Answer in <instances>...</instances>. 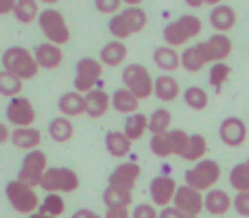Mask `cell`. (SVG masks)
Here are the masks:
<instances>
[{"label":"cell","mask_w":249,"mask_h":218,"mask_svg":"<svg viewBox=\"0 0 249 218\" xmlns=\"http://www.w3.org/2000/svg\"><path fill=\"white\" fill-rule=\"evenodd\" d=\"M2 68L4 72L18 77L20 81L37 77V61H35L33 52H29L24 46H11L2 52Z\"/></svg>","instance_id":"obj_1"},{"label":"cell","mask_w":249,"mask_h":218,"mask_svg":"<svg viewBox=\"0 0 249 218\" xmlns=\"http://www.w3.org/2000/svg\"><path fill=\"white\" fill-rule=\"evenodd\" d=\"M199 33H201V20H199L197 16L186 13V16L177 17L175 22H168V24L164 26L162 37L168 48H177V46H184V44L190 42L193 37H197Z\"/></svg>","instance_id":"obj_2"},{"label":"cell","mask_w":249,"mask_h":218,"mask_svg":"<svg viewBox=\"0 0 249 218\" xmlns=\"http://www.w3.org/2000/svg\"><path fill=\"white\" fill-rule=\"evenodd\" d=\"M184 179L188 188L197 190V192H210V190H214L216 181L221 179V166L214 159H201L186 170Z\"/></svg>","instance_id":"obj_3"},{"label":"cell","mask_w":249,"mask_h":218,"mask_svg":"<svg viewBox=\"0 0 249 218\" xmlns=\"http://www.w3.org/2000/svg\"><path fill=\"white\" fill-rule=\"evenodd\" d=\"M146 26V13L144 9L140 7H127L121 9L116 16L109 20V33L121 42V39H127L129 35L138 33Z\"/></svg>","instance_id":"obj_4"},{"label":"cell","mask_w":249,"mask_h":218,"mask_svg":"<svg viewBox=\"0 0 249 218\" xmlns=\"http://www.w3.org/2000/svg\"><path fill=\"white\" fill-rule=\"evenodd\" d=\"M123 83L124 90L131 92L138 101H144L149 96H153V79H151L149 70L140 64H129L123 70Z\"/></svg>","instance_id":"obj_5"},{"label":"cell","mask_w":249,"mask_h":218,"mask_svg":"<svg viewBox=\"0 0 249 218\" xmlns=\"http://www.w3.org/2000/svg\"><path fill=\"white\" fill-rule=\"evenodd\" d=\"M37 22H39L42 33L46 35V39L51 44H55V46H61V44H66L70 39V29L66 24V17L57 9H44V11H39Z\"/></svg>","instance_id":"obj_6"},{"label":"cell","mask_w":249,"mask_h":218,"mask_svg":"<svg viewBox=\"0 0 249 218\" xmlns=\"http://www.w3.org/2000/svg\"><path fill=\"white\" fill-rule=\"evenodd\" d=\"M48 170V159H46V153L42 151H31L26 153V157L22 159V166H20V172H18V181L29 188H39L42 184V177L44 172Z\"/></svg>","instance_id":"obj_7"},{"label":"cell","mask_w":249,"mask_h":218,"mask_svg":"<svg viewBox=\"0 0 249 218\" xmlns=\"http://www.w3.org/2000/svg\"><path fill=\"white\" fill-rule=\"evenodd\" d=\"M4 194H7L9 203H11V207L16 212H20V214H35L37 212V192H35L33 188H29V185L20 184V181H9L7 188H4Z\"/></svg>","instance_id":"obj_8"},{"label":"cell","mask_w":249,"mask_h":218,"mask_svg":"<svg viewBox=\"0 0 249 218\" xmlns=\"http://www.w3.org/2000/svg\"><path fill=\"white\" fill-rule=\"evenodd\" d=\"M39 188L46 190L48 194H59V192H74L79 188V177L70 168H48L42 177Z\"/></svg>","instance_id":"obj_9"},{"label":"cell","mask_w":249,"mask_h":218,"mask_svg":"<svg viewBox=\"0 0 249 218\" xmlns=\"http://www.w3.org/2000/svg\"><path fill=\"white\" fill-rule=\"evenodd\" d=\"M103 74V64L94 57H83L77 61V77H74V92H92Z\"/></svg>","instance_id":"obj_10"},{"label":"cell","mask_w":249,"mask_h":218,"mask_svg":"<svg viewBox=\"0 0 249 218\" xmlns=\"http://www.w3.org/2000/svg\"><path fill=\"white\" fill-rule=\"evenodd\" d=\"M7 122L13 124L16 129H26L35 122V109L29 99L16 96L7 105Z\"/></svg>","instance_id":"obj_11"},{"label":"cell","mask_w":249,"mask_h":218,"mask_svg":"<svg viewBox=\"0 0 249 218\" xmlns=\"http://www.w3.org/2000/svg\"><path fill=\"white\" fill-rule=\"evenodd\" d=\"M197 46L208 64H221V61H223L225 57H230V52H232V42H230V37L228 35H221V33L212 35L210 39L197 44Z\"/></svg>","instance_id":"obj_12"},{"label":"cell","mask_w":249,"mask_h":218,"mask_svg":"<svg viewBox=\"0 0 249 218\" xmlns=\"http://www.w3.org/2000/svg\"><path fill=\"white\" fill-rule=\"evenodd\" d=\"M173 207L181 214H188V216H197L201 214L203 210V194L197 192V190L188 188V185H179L175 192V199H173Z\"/></svg>","instance_id":"obj_13"},{"label":"cell","mask_w":249,"mask_h":218,"mask_svg":"<svg viewBox=\"0 0 249 218\" xmlns=\"http://www.w3.org/2000/svg\"><path fill=\"white\" fill-rule=\"evenodd\" d=\"M138 177H140V166L136 162H124L118 164L116 168L109 175V185L118 190H124V192H131L133 185L138 184Z\"/></svg>","instance_id":"obj_14"},{"label":"cell","mask_w":249,"mask_h":218,"mask_svg":"<svg viewBox=\"0 0 249 218\" xmlns=\"http://www.w3.org/2000/svg\"><path fill=\"white\" fill-rule=\"evenodd\" d=\"M149 192H151V199H153L155 205H160L164 210V207H171L173 199H175V192H177V184H175V179H171V177H166V175L155 177L149 185Z\"/></svg>","instance_id":"obj_15"},{"label":"cell","mask_w":249,"mask_h":218,"mask_svg":"<svg viewBox=\"0 0 249 218\" xmlns=\"http://www.w3.org/2000/svg\"><path fill=\"white\" fill-rule=\"evenodd\" d=\"M219 137L228 146H241L247 140V124L241 118H236V116H230V118H225L221 122Z\"/></svg>","instance_id":"obj_16"},{"label":"cell","mask_w":249,"mask_h":218,"mask_svg":"<svg viewBox=\"0 0 249 218\" xmlns=\"http://www.w3.org/2000/svg\"><path fill=\"white\" fill-rule=\"evenodd\" d=\"M33 57H35V61H37L39 68H46V70L59 68L61 61H64V52H61V48L55 46V44H51V42L37 44Z\"/></svg>","instance_id":"obj_17"},{"label":"cell","mask_w":249,"mask_h":218,"mask_svg":"<svg viewBox=\"0 0 249 218\" xmlns=\"http://www.w3.org/2000/svg\"><path fill=\"white\" fill-rule=\"evenodd\" d=\"M232 207V199L228 197L225 190H210V192L203 197V210H208V214L212 216H223L230 212Z\"/></svg>","instance_id":"obj_18"},{"label":"cell","mask_w":249,"mask_h":218,"mask_svg":"<svg viewBox=\"0 0 249 218\" xmlns=\"http://www.w3.org/2000/svg\"><path fill=\"white\" fill-rule=\"evenodd\" d=\"M57 107L64 118H77V116L86 114V96L79 92H66V94H61Z\"/></svg>","instance_id":"obj_19"},{"label":"cell","mask_w":249,"mask_h":218,"mask_svg":"<svg viewBox=\"0 0 249 218\" xmlns=\"http://www.w3.org/2000/svg\"><path fill=\"white\" fill-rule=\"evenodd\" d=\"M210 24L219 31L221 35H225V31L234 29L236 24V11L230 4H216L210 11Z\"/></svg>","instance_id":"obj_20"},{"label":"cell","mask_w":249,"mask_h":218,"mask_svg":"<svg viewBox=\"0 0 249 218\" xmlns=\"http://www.w3.org/2000/svg\"><path fill=\"white\" fill-rule=\"evenodd\" d=\"M109 105H112V99L107 96V92L103 90H92L86 94V114L90 118H101V116L107 114Z\"/></svg>","instance_id":"obj_21"},{"label":"cell","mask_w":249,"mask_h":218,"mask_svg":"<svg viewBox=\"0 0 249 218\" xmlns=\"http://www.w3.org/2000/svg\"><path fill=\"white\" fill-rule=\"evenodd\" d=\"M11 142H13V146L31 153V151H37L39 142H42V133L33 127L16 129V131H11Z\"/></svg>","instance_id":"obj_22"},{"label":"cell","mask_w":249,"mask_h":218,"mask_svg":"<svg viewBox=\"0 0 249 218\" xmlns=\"http://www.w3.org/2000/svg\"><path fill=\"white\" fill-rule=\"evenodd\" d=\"M153 94L158 96L160 101L168 103V101L177 99V94H179V83H177V79L171 77V74H160L153 81Z\"/></svg>","instance_id":"obj_23"},{"label":"cell","mask_w":249,"mask_h":218,"mask_svg":"<svg viewBox=\"0 0 249 218\" xmlns=\"http://www.w3.org/2000/svg\"><path fill=\"white\" fill-rule=\"evenodd\" d=\"M124 57H127V46H124L123 42H118V39L107 42L103 48H101V64L103 66L116 68V66H121L124 61Z\"/></svg>","instance_id":"obj_24"},{"label":"cell","mask_w":249,"mask_h":218,"mask_svg":"<svg viewBox=\"0 0 249 218\" xmlns=\"http://www.w3.org/2000/svg\"><path fill=\"white\" fill-rule=\"evenodd\" d=\"M48 135L53 137V142H57V144H64V142L72 140L74 127H72V122H70L68 118L59 116V118H53L51 120V124H48Z\"/></svg>","instance_id":"obj_25"},{"label":"cell","mask_w":249,"mask_h":218,"mask_svg":"<svg viewBox=\"0 0 249 218\" xmlns=\"http://www.w3.org/2000/svg\"><path fill=\"white\" fill-rule=\"evenodd\" d=\"M153 61H155V66H158L160 70H166V72L177 70L181 66V57L177 55L175 48H168V46L155 48L153 50Z\"/></svg>","instance_id":"obj_26"},{"label":"cell","mask_w":249,"mask_h":218,"mask_svg":"<svg viewBox=\"0 0 249 218\" xmlns=\"http://www.w3.org/2000/svg\"><path fill=\"white\" fill-rule=\"evenodd\" d=\"M105 149L112 157H124L131 151V142L127 140V135L123 131H109L105 135Z\"/></svg>","instance_id":"obj_27"},{"label":"cell","mask_w":249,"mask_h":218,"mask_svg":"<svg viewBox=\"0 0 249 218\" xmlns=\"http://www.w3.org/2000/svg\"><path fill=\"white\" fill-rule=\"evenodd\" d=\"M144 131H149V120H146L144 114H131L127 120H124V135H127L129 142H136L144 135Z\"/></svg>","instance_id":"obj_28"},{"label":"cell","mask_w":249,"mask_h":218,"mask_svg":"<svg viewBox=\"0 0 249 218\" xmlns=\"http://www.w3.org/2000/svg\"><path fill=\"white\" fill-rule=\"evenodd\" d=\"M112 107L118 111V114H138V107H140V101L136 99V96L131 94V92H127L123 87V90H116L112 96Z\"/></svg>","instance_id":"obj_29"},{"label":"cell","mask_w":249,"mask_h":218,"mask_svg":"<svg viewBox=\"0 0 249 218\" xmlns=\"http://www.w3.org/2000/svg\"><path fill=\"white\" fill-rule=\"evenodd\" d=\"M133 201L131 192H124V190H118V188H105L103 192V203L107 210H121V207H129Z\"/></svg>","instance_id":"obj_30"},{"label":"cell","mask_w":249,"mask_h":218,"mask_svg":"<svg viewBox=\"0 0 249 218\" xmlns=\"http://www.w3.org/2000/svg\"><path fill=\"white\" fill-rule=\"evenodd\" d=\"M206 153H208L206 137H203L201 133H195V135H190L188 146H186V151H184L181 157H184L186 162H201V159L206 157Z\"/></svg>","instance_id":"obj_31"},{"label":"cell","mask_w":249,"mask_h":218,"mask_svg":"<svg viewBox=\"0 0 249 218\" xmlns=\"http://www.w3.org/2000/svg\"><path fill=\"white\" fill-rule=\"evenodd\" d=\"M146 120H149V131L153 133V135H160V133L171 131L173 116H171V111L168 109H155Z\"/></svg>","instance_id":"obj_32"},{"label":"cell","mask_w":249,"mask_h":218,"mask_svg":"<svg viewBox=\"0 0 249 218\" xmlns=\"http://www.w3.org/2000/svg\"><path fill=\"white\" fill-rule=\"evenodd\" d=\"M179 57H181V68L188 70V72H199V70L208 64V61L203 59V55H201L197 44H195V46H188Z\"/></svg>","instance_id":"obj_33"},{"label":"cell","mask_w":249,"mask_h":218,"mask_svg":"<svg viewBox=\"0 0 249 218\" xmlns=\"http://www.w3.org/2000/svg\"><path fill=\"white\" fill-rule=\"evenodd\" d=\"M230 185L236 192H249V159L236 164L232 168V172H230Z\"/></svg>","instance_id":"obj_34"},{"label":"cell","mask_w":249,"mask_h":218,"mask_svg":"<svg viewBox=\"0 0 249 218\" xmlns=\"http://www.w3.org/2000/svg\"><path fill=\"white\" fill-rule=\"evenodd\" d=\"M13 16H16L18 22H22V24H31L35 17H39L37 2H35V0H16Z\"/></svg>","instance_id":"obj_35"},{"label":"cell","mask_w":249,"mask_h":218,"mask_svg":"<svg viewBox=\"0 0 249 218\" xmlns=\"http://www.w3.org/2000/svg\"><path fill=\"white\" fill-rule=\"evenodd\" d=\"M66 210V203L59 194H46L42 203H39V214H46V216H53V218H59Z\"/></svg>","instance_id":"obj_36"},{"label":"cell","mask_w":249,"mask_h":218,"mask_svg":"<svg viewBox=\"0 0 249 218\" xmlns=\"http://www.w3.org/2000/svg\"><path fill=\"white\" fill-rule=\"evenodd\" d=\"M184 101H186V105H188L190 109L201 111V109L208 107V92L201 90V87L190 85L188 90L184 92Z\"/></svg>","instance_id":"obj_37"},{"label":"cell","mask_w":249,"mask_h":218,"mask_svg":"<svg viewBox=\"0 0 249 218\" xmlns=\"http://www.w3.org/2000/svg\"><path fill=\"white\" fill-rule=\"evenodd\" d=\"M151 153L158 155V157H171L173 153V142L168 133H160V135L151 137Z\"/></svg>","instance_id":"obj_38"},{"label":"cell","mask_w":249,"mask_h":218,"mask_svg":"<svg viewBox=\"0 0 249 218\" xmlns=\"http://www.w3.org/2000/svg\"><path fill=\"white\" fill-rule=\"evenodd\" d=\"M20 92H22V81L20 79L13 77V74H9V72L0 74V94L16 99V96H20Z\"/></svg>","instance_id":"obj_39"},{"label":"cell","mask_w":249,"mask_h":218,"mask_svg":"<svg viewBox=\"0 0 249 218\" xmlns=\"http://www.w3.org/2000/svg\"><path fill=\"white\" fill-rule=\"evenodd\" d=\"M230 79V66L228 64H214L212 66V70H210V83H212V87H214L216 92L223 87V83Z\"/></svg>","instance_id":"obj_40"},{"label":"cell","mask_w":249,"mask_h":218,"mask_svg":"<svg viewBox=\"0 0 249 218\" xmlns=\"http://www.w3.org/2000/svg\"><path fill=\"white\" fill-rule=\"evenodd\" d=\"M168 135H171V142H173V153L181 157L184 151H186V146H188L190 135L184 131V129H173V131H168Z\"/></svg>","instance_id":"obj_41"},{"label":"cell","mask_w":249,"mask_h":218,"mask_svg":"<svg viewBox=\"0 0 249 218\" xmlns=\"http://www.w3.org/2000/svg\"><path fill=\"white\" fill-rule=\"evenodd\" d=\"M131 218H158V210L149 203H140V205L133 207Z\"/></svg>","instance_id":"obj_42"},{"label":"cell","mask_w":249,"mask_h":218,"mask_svg":"<svg viewBox=\"0 0 249 218\" xmlns=\"http://www.w3.org/2000/svg\"><path fill=\"white\" fill-rule=\"evenodd\" d=\"M232 205L241 216H249V192H238L236 199L232 201Z\"/></svg>","instance_id":"obj_43"},{"label":"cell","mask_w":249,"mask_h":218,"mask_svg":"<svg viewBox=\"0 0 249 218\" xmlns=\"http://www.w3.org/2000/svg\"><path fill=\"white\" fill-rule=\"evenodd\" d=\"M96 9H99L101 13H114L116 16L118 11H121V0H109V2H105V0H96Z\"/></svg>","instance_id":"obj_44"},{"label":"cell","mask_w":249,"mask_h":218,"mask_svg":"<svg viewBox=\"0 0 249 218\" xmlns=\"http://www.w3.org/2000/svg\"><path fill=\"white\" fill-rule=\"evenodd\" d=\"M105 218H131V212L127 207H121V210H107Z\"/></svg>","instance_id":"obj_45"},{"label":"cell","mask_w":249,"mask_h":218,"mask_svg":"<svg viewBox=\"0 0 249 218\" xmlns=\"http://www.w3.org/2000/svg\"><path fill=\"white\" fill-rule=\"evenodd\" d=\"M181 212H177L175 207H164L162 212L158 214V218H179Z\"/></svg>","instance_id":"obj_46"},{"label":"cell","mask_w":249,"mask_h":218,"mask_svg":"<svg viewBox=\"0 0 249 218\" xmlns=\"http://www.w3.org/2000/svg\"><path fill=\"white\" fill-rule=\"evenodd\" d=\"M72 218H101L99 214H96V212H92V210H86V207H83V210H77L72 214Z\"/></svg>","instance_id":"obj_47"},{"label":"cell","mask_w":249,"mask_h":218,"mask_svg":"<svg viewBox=\"0 0 249 218\" xmlns=\"http://www.w3.org/2000/svg\"><path fill=\"white\" fill-rule=\"evenodd\" d=\"M13 7H16V0H0V13H13Z\"/></svg>","instance_id":"obj_48"},{"label":"cell","mask_w":249,"mask_h":218,"mask_svg":"<svg viewBox=\"0 0 249 218\" xmlns=\"http://www.w3.org/2000/svg\"><path fill=\"white\" fill-rule=\"evenodd\" d=\"M11 137V131H9V127L7 124H2L0 122V144H4V142Z\"/></svg>","instance_id":"obj_49"},{"label":"cell","mask_w":249,"mask_h":218,"mask_svg":"<svg viewBox=\"0 0 249 218\" xmlns=\"http://www.w3.org/2000/svg\"><path fill=\"white\" fill-rule=\"evenodd\" d=\"M29 218H53V216H46V214H39V212H35V214H31Z\"/></svg>","instance_id":"obj_50"},{"label":"cell","mask_w":249,"mask_h":218,"mask_svg":"<svg viewBox=\"0 0 249 218\" xmlns=\"http://www.w3.org/2000/svg\"><path fill=\"white\" fill-rule=\"evenodd\" d=\"M179 218H197V216H188V214H179Z\"/></svg>","instance_id":"obj_51"}]
</instances>
